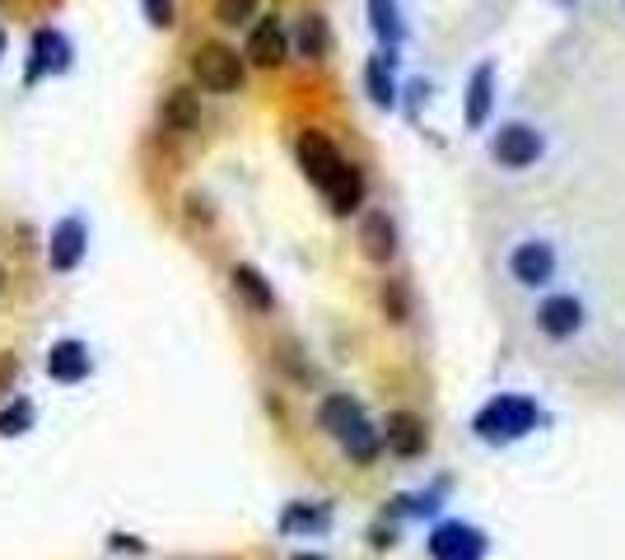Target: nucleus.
Segmentation results:
<instances>
[{"mask_svg": "<svg viewBox=\"0 0 625 560\" xmlns=\"http://www.w3.org/2000/svg\"><path fill=\"white\" fill-rule=\"evenodd\" d=\"M295 560H327V556H312V551H304V556H295Z\"/></svg>", "mask_w": 625, "mask_h": 560, "instance_id": "28", "label": "nucleus"}, {"mask_svg": "<svg viewBox=\"0 0 625 560\" xmlns=\"http://www.w3.org/2000/svg\"><path fill=\"white\" fill-rule=\"evenodd\" d=\"M248 57H253V65H262V71H276V65H285L289 38H285V24H280L276 14H266L262 24L248 33Z\"/></svg>", "mask_w": 625, "mask_h": 560, "instance_id": "7", "label": "nucleus"}, {"mask_svg": "<svg viewBox=\"0 0 625 560\" xmlns=\"http://www.w3.org/2000/svg\"><path fill=\"white\" fill-rule=\"evenodd\" d=\"M383 308H388L392 323H407V285L388 281V285H383Z\"/></svg>", "mask_w": 625, "mask_h": 560, "instance_id": "24", "label": "nucleus"}, {"mask_svg": "<svg viewBox=\"0 0 625 560\" xmlns=\"http://www.w3.org/2000/svg\"><path fill=\"white\" fill-rule=\"evenodd\" d=\"M234 289H238V295L248 299L257 313H271V308H276V289L266 285V276L257 272V266H248V262L234 266Z\"/></svg>", "mask_w": 625, "mask_h": 560, "instance_id": "18", "label": "nucleus"}, {"mask_svg": "<svg viewBox=\"0 0 625 560\" xmlns=\"http://www.w3.org/2000/svg\"><path fill=\"white\" fill-rule=\"evenodd\" d=\"M71 42H65L57 29H38L33 33V57H29V80L38 75H52V71H65L71 65Z\"/></svg>", "mask_w": 625, "mask_h": 560, "instance_id": "9", "label": "nucleus"}, {"mask_svg": "<svg viewBox=\"0 0 625 560\" xmlns=\"http://www.w3.org/2000/svg\"><path fill=\"white\" fill-rule=\"evenodd\" d=\"M113 547H122V551H136L141 542H136V537H126V532H117V537H113Z\"/></svg>", "mask_w": 625, "mask_h": 560, "instance_id": "26", "label": "nucleus"}, {"mask_svg": "<svg viewBox=\"0 0 625 560\" xmlns=\"http://www.w3.org/2000/svg\"><path fill=\"white\" fill-rule=\"evenodd\" d=\"M504 266H509L513 285L546 289L555 281V272H561V253H555V243H546V238H523V243H513V248H509Z\"/></svg>", "mask_w": 625, "mask_h": 560, "instance_id": "2", "label": "nucleus"}, {"mask_svg": "<svg viewBox=\"0 0 625 560\" xmlns=\"http://www.w3.org/2000/svg\"><path fill=\"white\" fill-rule=\"evenodd\" d=\"M383 444H388V454H397V458H420V454H426V444H430L426 420H420L416 411H392L388 425H383Z\"/></svg>", "mask_w": 625, "mask_h": 560, "instance_id": "6", "label": "nucleus"}, {"mask_svg": "<svg viewBox=\"0 0 625 560\" xmlns=\"http://www.w3.org/2000/svg\"><path fill=\"white\" fill-rule=\"evenodd\" d=\"M10 374H14V365L6 360V365H0V388H6V384H10Z\"/></svg>", "mask_w": 625, "mask_h": 560, "instance_id": "27", "label": "nucleus"}, {"mask_svg": "<svg viewBox=\"0 0 625 560\" xmlns=\"http://www.w3.org/2000/svg\"><path fill=\"white\" fill-rule=\"evenodd\" d=\"M48 374L57 378V384H80V378L89 374L84 342H57L52 346V360H48Z\"/></svg>", "mask_w": 625, "mask_h": 560, "instance_id": "15", "label": "nucleus"}, {"mask_svg": "<svg viewBox=\"0 0 625 560\" xmlns=\"http://www.w3.org/2000/svg\"><path fill=\"white\" fill-rule=\"evenodd\" d=\"M322 192H327V201H331V211H337V215L360 211L365 206V173H360V164H346L341 160V169L331 173V183Z\"/></svg>", "mask_w": 625, "mask_h": 560, "instance_id": "12", "label": "nucleus"}, {"mask_svg": "<svg viewBox=\"0 0 625 560\" xmlns=\"http://www.w3.org/2000/svg\"><path fill=\"white\" fill-rule=\"evenodd\" d=\"M477 425H481V430H490V425H500L504 435H519V430H527V425H532V407H527V401H519V397H500L495 407H490ZM500 430H495V435H500Z\"/></svg>", "mask_w": 625, "mask_h": 560, "instance_id": "17", "label": "nucleus"}, {"mask_svg": "<svg viewBox=\"0 0 625 560\" xmlns=\"http://www.w3.org/2000/svg\"><path fill=\"white\" fill-rule=\"evenodd\" d=\"M192 75L201 89L211 94H238L243 89V57L225 42H201L196 57H192Z\"/></svg>", "mask_w": 625, "mask_h": 560, "instance_id": "3", "label": "nucleus"}, {"mask_svg": "<svg viewBox=\"0 0 625 560\" xmlns=\"http://www.w3.org/2000/svg\"><path fill=\"white\" fill-rule=\"evenodd\" d=\"M360 248L378 266L397 257V224L388 220V211H369L365 215V224H360Z\"/></svg>", "mask_w": 625, "mask_h": 560, "instance_id": "11", "label": "nucleus"}, {"mask_svg": "<svg viewBox=\"0 0 625 560\" xmlns=\"http://www.w3.org/2000/svg\"><path fill=\"white\" fill-rule=\"evenodd\" d=\"M341 444H346V454H350L355 462H373V458H378V444H383V435H378L369 420H360V425H350V435H346Z\"/></svg>", "mask_w": 625, "mask_h": 560, "instance_id": "21", "label": "nucleus"}, {"mask_svg": "<svg viewBox=\"0 0 625 560\" xmlns=\"http://www.w3.org/2000/svg\"><path fill=\"white\" fill-rule=\"evenodd\" d=\"M299 169L308 173V183H318V187H327L331 183V173L341 169V150L331 145L322 131H304L299 136Z\"/></svg>", "mask_w": 625, "mask_h": 560, "instance_id": "5", "label": "nucleus"}, {"mask_svg": "<svg viewBox=\"0 0 625 560\" xmlns=\"http://www.w3.org/2000/svg\"><path fill=\"white\" fill-rule=\"evenodd\" d=\"M369 24L378 33V42L392 52L401 38H407V24H401V10H397V0H369Z\"/></svg>", "mask_w": 625, "mask_h": 560, "instance_id": "20", "label": "nucleus"}, {"mask_svg": "<svg viewBox=\"0 0 625 560\" xmlns=\"http://www.w3.org/2000/svg\"><path fill=\"white\" fill-rule=\"evenodd\" d=\"M392 52H378V57H369V65H365V89H369V99L378 103V108H397V80H392Z\"/></svg>", "mask_w": 625, "mask_h": 560, "instance_id": "16", "label": "nucleus"}, {"mask_svg": "<svg viewBox=\"0 0 625 560\" xmlns=\"http://www.w3.org/2000/svg\"><path fill=\"white\" fill-rule=\"evenodd\" d=\"M490 108H495V61H481L467 80V126L481 131L490 122Z\"/></svg>", "mask_w": 625, "mask_h": 560, "instance_id": "8", "label": "nucleus"}, {"mask_svg": "<svg viewBox=\"0 0 625 560\" xmlns=\"http://www.w3.org/2000/svg\"><path fill=\"white\" fill-rule=\"evenodd\" d=\"M532 323H537V332L551 346H570V342H578V336L588 332V304L578 295H570V289H561V295H546L537 304Z\"/></svg>", "mask_w": 625, "mask_h": 560, "instance_id": "1", "label": "nucleus"}, {"mask_svg": "<svg viewBox=\"0 0 625 560\" xmlns=\"http://www.w3.org/2000/svg\"><path fill=\"white\" fill-rule=\"evenodd\" d=\"M0 285H6V266H0Z\"/></svg>", "mask_w": 625, "mask_h": 560, "instance_id": "30", "label": "nucleus"}, {"mask_svg": "<svg viewBox=\"0 0 625 560\" xmlns=\"http://www.w3.org/2000/svg\"><path fill=\"white\" fill-rule=\"evenodd\" d=\"M490 154H495V164L504 169H527L542 160V131L527 126V122H504L495 131V141H490Z\"/></svg>", "mask_w": 625, "mask_h": 560, "instance_id": "4", "label": "nucleus"}, {"mask_svg": "<svg viewBox=\"0 0 625 560\" xmlns=\"http://www.w3.org/2000/svg\"><path fill=\"white\" fill-rule=\"evenodd\" d=\"M561 6H570V0H561Z\"/></svg>", "mask_w": 625, "mask_h": 560, "instance_id": "31", "label": "nucleus"}, {"mask_svg": "<svg viewBox=\"0 0 625 560\" xmlns=\"http://www.w3.org/2000/svg\"><path fill=\"white\" fill-rule=\"evenodd\" d=\"M0 57H6V33H0Z\"/></svg>", "mask_w": 625, "mask_h": 560, "instance_id": "29", "label": "nucleus"}, {"mask_svg": "<svg viewBox=\"0 0 625 560\" xmlns=\"http://www.w3.org/2000/svg\"><path fill=\"white\" fill-rule=\"evenodd\" d=\"M29 425H33V401L19 397V401H10V407H0V435H6V439L24 435Z\"/></svg>", "mask_w": 625, "mask_h": 560, "instance_id": "22", "label": "nucleus"}, {"mask_svg": "<svg viewBox=\"0 0 625 560\" xmlns=\"http://www.w3.org/2000/svg\"><path fill=\"white\" fill-rule=\"evenodd\" d=\"M365 420V411H360V401L355 397H346V393H331L322 407H318V425L327 435H337V439H346L350 435V425H360Z\"/></svg>", "mask_w": 625, "mask_h": 560, "instance_id": "13", "label": "nucleus"}, {"mask_svg": "<svg viewBox=\"0 0 625 560\" xmlns=\"http://www.w3.org/2000/svg\"><path fill=\"white\" fill-rule=\"evenodd\" d=\"M145 19L154 29H168L173 24V0H145Z\"/></svg>", "mask_w": 625, "mask_h": 560, "instance_id": "25", "label": "nucleus"}, {"mask_svg": "<svg viewBox=\"0 0 625 560\" xmlns=\"http://www.w3.org/2000/svg\"><path fill=\"white\" fill-rule=\"evenodd\" d=\"M164 126L168 131H196L201 126V94L187 84H177L168 89V99H164Z\"/></svg>", "mask_w": 625, "mask_h": 560, "instance_id": "14", "label": "nucleus"}, {"mask_svg": "<svg viewBox=\"0 0 625 560\" xmlns=\"http://www.w3.org/2000/svg\"><path fill=\"white\" fill-rule=\"evenodd\" d=\"M257 10V0H215V19L219 24H248Z\"/></svg>", "mask_w": 625, "mask_h": 560, "instance_id": "23", "label": "nucleus"}, {"mask_svg": "<svg viewBox=\"0 0 625 560\" xmlns=\"http://www.w3.org/2000/svg\"><path fill=\"white\" fill-rule=\"evenodd\" d=\"M295 48H299V57H308V61H322V57L331 52V29H327L322 14H304V19H299Z\"/></svg>", "mask_w": 625, "mask_h": 560, "instance_id": "19", "label": "nucleus"}, {"mask_svg": "<svg viewBox=\"0 0 625 560\" xmlns=\"http://www.w3.org/2000/svg\"><path fill=\"white\" fill-rule=\"evenodd\" d=\"M84 243H89V230L84 220H61L52 230V272H75V266L84 262Z\"/></svg>", "mask_w": 625, "mask_h": 560, "instance_id": "10", "label": "nucleus"}]
</instances>
